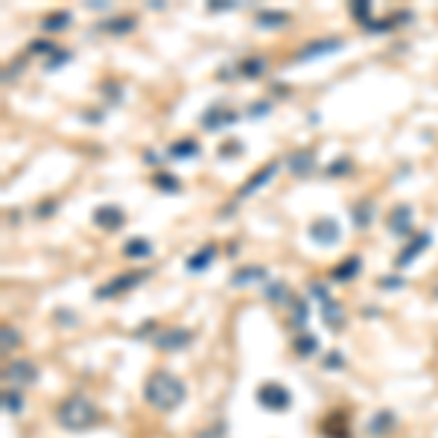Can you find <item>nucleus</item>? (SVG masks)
<instances>
[{"label":"nucleus","mask_w":438,"mask_h":438,"mask_svg":"<svg viewBox=\"0 0 438 438\" xmlns=\"http://www.w3.org/2000/svg\"><path fill=\"white\" fill-rule=\"evenodd\" d=\"M143 397L149 400L155 409L173 412V409H178L181 404H185L187 386L181 383L176 374H169V371H155V374H149V380L143 383Z\"/></svg>","instance_id":"nucleus-1"},{"label":"nucleus","mask_w":438,"mask_h":438,"mask_svg":"<svg viewBox=\"0 0 438 438\" xmlns=\"http://www.w3.org/2000/svg\"><path fill=\"white\" fill-rule=\"evenodd\" d=\"M94 421H96V406L82 395H73L59 406V424L65 430H73V432L88 430V427H94Z\"/></svg>","instance_id":"nucleus-2"},{"label":"nucleus","mask_w":438,"mask_h":438,"mask_svg":"<svg viewBox=\"0 0 438 438\" xmlns=\"http://www.w3.org/2000/svg\"><path fill=\"white\" fill-rule=\"evenodd\" d=\"M149 278V269H135V272H123V275H117L114 281H108L105 286H96L94 289V298H117V295H123V292L129 289H135L140 281H146Z\"/></svg>","instance_id":"nucleus-3"},{"label":"nucleus","mask_w":438,"mask_h":438,"mask_svg":"<svg viewBox=\"0 0 438 438\" xmlns=\"http://www.w3.org/2000/svg\"><path fill=\"white\" fill-rule=\"evenodd\" d=\"M258 404L263 409H272V412H286L292 406V395L281 383H263L258 388Z\"/></svg>","instance_id":"nucleus-4"},{"label":"nucleus","mask_w":438,"mask_h":438,"mask_svg":"<svg viewBox=\"0 0 438 438\" xmlns=\"http://www.w3.org/2000/svg\"><path fill=\"white\" fill-rule=\"evenodd\" d=\"M310 240L319 242V246H336L342 240V225L336 222L333 216H319L310 222Z\"/></svg>","instance_id":"nucleus-5"},{"label":"nucleus","mask_w":438,"mask_h":438,"mask_svg":"<svg viewBox=\"0 0 438 438\" xmlns=\"http://www.w3.org/2000/svg\"><path fill=\"white\" fill-rule=\"evenodd\" d=\"M193 342V333L185 327H167V331H158L152 336V345L158 351H185Z\"/></svg>","instance_id":"nucleus-6"},{"label":"nucleus","mask_w":438,"mask_h":438,"mask_svg":"<svg viewBox=\"0 0 438 438\" xmlns=\"http://www.w3.org/2000/svg\"><path fill=\"white\" fill-rule=\"evenodd\" d=\"M345 47V39H319V41H310L304 44L301 50L295 53V62H310V59H319V56H333Z\"/></svg>","instance_id":"nucleus-7"},{"label":"nucleus","mask_w":438,"mask_h":438,"mask_svg":"<svg viewBox=\"0 0 438 438\" xmlns=\"http://www.w3.org/2000/svg\"><path fill=\"white\" fill-rule=\"evenodd\" d=\"M3 374H6V380H9L12 386H35V383H39V368H35L30 359L9 362Z\"/></svg>","instance_id":"nucleus-8"},{"label":"nucleus","mask_w":438,"mask_h":438,"mask_svg":"<svg viewBox=\"0 0 438 438\" xmlns=\"http://www.w3.org/2000/svg\"><path fill=\"white\" fill-rule=\"evenodd\" d=\"M240 120V114L237 112H231V108H222V105H211L208 112L202 114V126H205V132H216V129H222V126H234Z\"/></svg>","instance_id":"nucleus-9"},{"label":"nucleus","mask_w":438,"mask_h":438,"mask_svg":"<svg viewBox=\"0 0 438 438\" xmlns=\"http://www.w3.org/2000/svg\"><path fill=\"white\" fill-rule=\"evenodd\" d=\"M275 173H278V161H269V164H263L258 173H254L246 185L240 187V193H237V199H249V196H254V193H258L263 185H269V181L275 178Z\"/></svg>","instance_id":"nucleus-10"},{"label":"nucleus","mask_w":438,"mask_h":438,"mask_svg":"<svg viewBox=\"0 0 438 438\" xmlns=\"http://www.w3.org/2000/svg\"><path fill=\"white\" fill-rule=\"evenodd\" d=\"M430 242H432V234H427V231H424V234L409 237V242L404 246V251H400V254H397V260H395V263H397V269H406V266L415 260L421 251H427Z\"/></svg>","instance_id":"nucleus-11"},{"label":"nucleus","mask_w":438,"mask_h":438,"mask_svg":"<svg viewBox=\"0 0 438 438\" xmlns=\"http://www.w3.org/2000/svg\"><path fill=\"white\" fill-rule=\"evenodd\" d=\"M386 225H388V231H392V234L409 237V234H412V208H409V205H397V208L388 213Z\"/></svg>","instance_id":"nucleus-12"},{"label":"nucleus","mask_w":438,"mask_h":438,"mask_svg":"<svg viewBox=\"0 0 438 438\" xmlns=\"http://www.w3.org/2000/svg\"><path fill=\"white\" fill-rule=\"evenodd\" d=\"M94 222L100 228H105V231H117V228H123L126 213L120 211L117 205H103V208L94 211Z\"/></svg>","instance_id":"nucleus-13"},{"label":"nucleus","mask_w":438,"mask_h":438,"mask_svg":"<svg viewBox=\"0 0 438 438\" xmlns=\"http://www.w3.org/2000/svg\"><path fill=\"white\" fill-rule=\"evenodd\" d=\"M269 278V272H266V266H240V269L231 275V286H251V284H260Z\"/></svg>","instance_id":"nucleus-14"},{"label":"nucleus","mask_w":438,"mask_h":438,"mask_svg":"<svg viewBox=\"0 0 438 438\" xmlns=\"http://www.w3.org/2000/svg\"><path fill=\"white\" fill-rule=\"evenodd\" d=\"M289 169H292V176H310L313 169H315V152L313 149H295L289 155Z\"/></svg>","instance_id":"nucleus-15"},{"label":"nucleus","mask_w":438,"mask_h":438,"mask_svg":"<svg viewBox=\"0 0 438 438\" xmlns=\"http://www.w3.org/2000/svg\"><path fill=\"white\" fill-rule=\"evenodd\" d=\"M254 23H258L260 30H281L289 23V15L286 12H278V9H260L258 18H254Z\"/></svg>","instance_id":"nucleus-16"},{"label":"nucleus","mask_w":438,"mask_h":438,"mask_svg":"<svg viewBox=\"0 0 438 438\" xmlns=\"http://www.w3.org/2000/svg\"><path fill=\"white\" fill-rule=\"evenodd\" d=\"M213 258H216V246H213V242H208V246H202L199 251H193L190 258H187V269L190 272H205L213 263Z\"/></svg>","instance_id":"nucleus-17"},{"label":"nucleus","mask_w":438,"mask_h":438,"mask_svg":"<svg viewBox=\"0 0 438 438\" xmlns=\"http://www.w3.org/2000/svg\"><path fill=\"white\" fill-rule=\"evenodd\" d=\"M135 23H138V18L120 15V18H108V21H103V23H100V30L108 32V35H126V32L135 30Z\"/></svg>","instance_id":"nucleus-18"},{"label":"nucleus","mask_w":438,"mask_h":438,"mask_svg":"<svg viewBox=\"0 0 438 438\" xmlns=\"http://www.w3.org/2000/svg\"><path fill=\"white\" fill-rule=\"evenodd\" d=\"M392 430H395V415H392V412H386V409H380V412H377V415L368 421V432L377 435V438L386 435V432H392Z\"/></svg>","instance_id":"nucleus-19"},{"label":"nucleus","mask_w":438,"mask_h":438,"mask_svg":"<svg viewBox=\"0 0 438 438\" xmlns=\"http://www.w3.org/2000/svg\"><path fill=\"white\" fill-rule=\"evenodd\" d=\"M167 155L176 158V161H181V158H196V155H202V146L196 140H176L167 149Z\"/></svg>","instance_id":"nucleus-20"},{"label":"nucleus","mask_w":438,"mask_h":438,"mask_svg":"<svg viewBox=\"0 0 438 438\" xmlns=\"http://www.w3.org/2000/svg\"><path fill=\"white\" fill-rule=\"evenodd\" d=\"M263 73H266V59H260V56H251V59H242L240 62V76L260 79Z\"/></svg>","instance_id":"nucleus-21"},{"label":"nucleus","mask_w":438,"mask_h":438,"mask_svg":"<svg viewBox=\"0 0 438 438\" xmlns=\"http://www.w3.org/2000/svg\"><path fill=\"white\" fill-rule=\"evenodd\" d=\"M123 254H126V258H132V260L146 258V254H152V242L146 240V237H132L123 246Z\"/></svg>","instance_id":"nucleus-22"},{"label":"nucleus","mask_w":438,"mask_h":438,"mask_svg":"<svg viewBox=\"0 0 438 438\" xmlns=\"http://www.w3.org/2000/svg\"><path fill=\"white\" fill-rule=\"evenodd\" d=\"M322 319H324V324H331V327H342V324H345L342 304H336V301L322 304Z\"/></svg>","instance_id":"nucleus-23"},{"label":"nucleus","mask_w":438,"mask_h":438,"mask_svg":"<svg viewBox=\"0 0 438 438\" xmlns=\"http://www.w3.org/2000/svg\"><path fill=\"white\" fill-rule=\"evenodd\" d=\"M263 295L269 298L272 304H286V301H292V295H289V286L284 284V281H269L263 286Z\"/></svg>","instance_id":"nucleus-24"},{"label":"nucleus","mask_w":438,"mask_h":438,"mask_svg":"<svg viewBox=\"0 0 438 438\" xmlns=\"http://www.w3.org/2000/svg\"><path fill=\"white\" fill-rule=\"evenodd\" d=\"M41 27L47 32H65L70 27V12H50V15L41 21Z\"/></svg>","instance_id":"nucleus-25"},{"label":"nucleus","mask_w":438,"mask_h":438,"mask_svg":"<svg viewBox=\"0 0 438 438\" xmlns=\"http://www.w3.org/2000/svg\"><path fill=\"white\" fill-rule=\"evenodd\" d=\"M359 266H362V260L357 258V254H351L342 266H336V269H333V281H351V278L359 272Z\"/></svg>","instance_id":"nucleus-26"},{"label":"nucleus","mask_w":438,"mask_h":438,"mask_svg":"<svg viewBox=\"0 0 438 438\" xmlns=\"http://www.w3.org/2000/svg\"><path fill=\"white\" fill-rule=\"evenodd\" d=\"M295 351H298V357H313L315 351H319V339H315L313 333H298L295 336Z\"/></svg>","instance_id":"nucleus-27"},{"label":"nucleus","mask_w":438,"mask_h":438,"mask_svg":"<svg viewBox=\"0 0 438 438\" xmlns=\"http://www.w3.org/2000/svg\"><path fill=\"white\" fill-rule=\"evenodd\" d=\"M152 181H155V187L164 193H178V187H181V181L176 176H167V173H155Z\"/></svg>","instance_id":"nucleus-28"},{"label":"nucleus","mask_w":438,"mask_h":438,"mask_svg":"<svg viewBox=\"0 0 438 438\" xmlns=\"http://www.w3.org/2000/svg\"><path fill=\"white\" fill-rule=\"evenodd\" d=\"M351 15H354L362 27H371V3H351Z\"/></svg>","instance_id":"nucleus-29"},{"label":"nucleus","mask_w":438,"mask_h":438,"mask_svg":"<svg viewBox=\"0 0 438 438\" xmlns=\"http://www.w3.org/2000/svg\"><path fill=\"white\" fill-rule=\"evenodd\" d=\"M354 222H357V228H368V225H371V202L357 205V211H354Z\"/></svg>","instance_id":"nucleus-30"},{"label":"nucleus","mask_w":438,"mask_h":438,"mask_svg":"<svg viewBox=\"0 0 438 438\" xmlns=\"http://www.w3.org/2000/svg\"><path fill=\"white\" fill-rule=\"evenodd\" d=\"M21 345V333H18V327H3V354H9L12 348H18Z\"/></svg>","instance_id":"nucleus-31"},{"label":"nucleus","mask_w":438,"mask_h":438,"mask_svg":"<svg viewBox=\"0 0 438 438\" xmlns=\"http://www.w3.org/2000/svg\"><path fill=\"white\" fill-rule=\"evenodd\" d=\"M3 409H6V412H12V415H18V412L23 409L21 395H18V392H6V395H3Z\"/></svg>","instance_id":"nucleus-32"},{"label":"nucleus","mask_w":438,"mask_h":438,"mask_svg":"<svg viewBox=\"0 0 438 438\" xmlns=\"http://www.w3.org/2000/svg\"><path fill=\"white\" fill-rule=\"evenodd\" d=\"M67 62H70V53H67V50H62V53L56 50V53L50 56V62L44 65V70H56V67H62V65H67Z\"/></svg>","instance_id":"nucleus-33"},{"label":"nucleus","mask_w":438,"mask_h":438,"mask_svg":"<svg viewBox=\"0 0 438 438\" xmlns=\"http://www.w3.org/2000/svg\"><path fill=\"white\" fill-rule=\"evenodd\" d=\"M351 173V161L348 158H342V161H333L331 167H327V176H348Z\"/></svg>","instance_id":"nucleus-34"},{"label":"nucleus","mask_w":438,"mask_h":438,"mask_svg":"<svg viewBox=\"0 0 438 438\" xmlns=\"http://www.w3.org/2000/svg\"><path fill=\"white\" fill-rule=\"evenodd\" d=\"M30 50H32V53H39V56H53L59 47H53L50 41H32V44H30Z\"/></svg>","instance_id":"nucleus-35"},{"label":"nucleus","mask_w":438,"mask_h":438,"mask_svg":"<svg viewBox=\"0 0 438 438\" xmlns=\"http://www.w3.org/2000/svg\"><path fill=\"white\" fill-rule=\"evenodd\" d=\"M310 295H313V298H319L322 304L331 301V292H327V286H322V284H310Z\"/></svg>","instance_id":"nucleus-36"},{"label":"nucleus","mask_w":438,"mask_h":438,"mask_svg":"<svg viewBox=\"0 0 438 438\" xmlns=\"http://www.w3.org/2000/svg\"><path fill=\"white\" fill-rule=\"evenodd\" d=\"M237 152H242L240 140H228V146H219V158H231V155H237Z\"/></svg>","instance_id":"nucleus-37"},{"label":"nucleus","mask_w":438,"mask_h":438,"mask_svg":"<svg viewBox=\"0 0 438 438\" xmlns=\"http://www.w3.org/2000/svg\"><path fill=\"white\" fill-rule=\"evenodd\" d=\"M324 365H327V368H342L345 359H342V354H339V351H331V357L324 359Z\"/></svg>","instance_id":"nucleus-38"},{"label":"nucleus","mask_w":438,"mask_h":438,"mask_svg":"<svg viewBox=\"0 0 438 438\" xmlns=\"http://www.w3.org/2000/svg\"><path fill=\"white\" fill-rule=\"evenodd\" d=\"M304 322H307V304H304V301H295V324L301 327Z\"/></svg>","instance_id":"nucleus-39"},{"label":"nucleus","mask_w":438,"mask_h":438,"mask_svg":"<svg viewBox=\"0 0 438 438\" xmlns=\"http://www.w3.org/2000/svg\"><path fill=\"white\" fill-rule=\"evenodd\" d=\"M404 281L400 278H380V289H400Z\"/></svg>","instance_id":"nucleus-40"},{"label":"nucleus","mask_w":438,"mask_h":438,"mask_svg":"<svg viewBox=\"0 0 438 438\" xmlns=\"http://www.w3.org/2000/svg\"><path fill=\"white\" fill-rule=\"evenodd\" d=\"M266 112H269V103H258V105H251V117H260V114H266Z\"/></svg>","instance_id":"nucleus-41"},{"label":"nucleus","mask_w":438,"mask_h":438,"mask_svg":"<svg viewBox=\"0 0 438 438\" xmlns=\"http://www.w3.org/2000/svg\"><path fill=\"white\" fill-rule=\"evenodd\" d=\"M56 208V205L53 202H47V205H41V208H39V216H50V211Z\"/></svg>","instance_id":"nucleus-42"},{"label":"nucleus","mask_w":438,"mask_h":438,"mask_svg":"<svg viewBox=\"0 0 438 438\" xmlns=\"http://www.w3.org/2000/svg\"><path fill=\"white\" fill-rule=\"evenodd\" d=\"M234 6H237V3H211L208 9H211V12H219V9H234Z\"/></svg>","instance_id":"nucleus-43"},{"label":"nucleus","mask_w":438,"mask_h":438,"mask_svg":"<svg viewBox=\"0 0 438 438\" xmlns=\"http://www.w3.org/2000/svg\"><path fill=\"white\" fill-rule=\"evenodd\" d=\"M143 161H149V164H158V155H155V152H143Z\"/></svg>","instance_id":"nucleus-44"}]
</instances>
